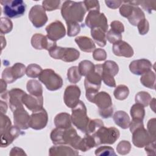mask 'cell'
Listing matches in <instances>:
<instances>
[{
	"mask_svg": "<svg viewBox=\"0 0 156 156\" xmlns=\"http://www.w3.org/2000/svg\"><path fill=\"white\" fill-rule=\"evenodd\" d=\"M144 149L147 155H155V141H151L146 146Z\"/></svg>",
	"mask_w": 156,
	"mask_h": 156,
	"instance_id": "54",
	"label": "cell"
},
{
	"mask_svg": "<svg viewBox=\"0 0 156 156\" xmlns=\"http://www.w3.org/2000/svg\"><path fill=\"white\" fill-rule=\"evenodd\" d=\"M83 2L87 11H99L100 10L99 2L98 1L85 0Z\"/></svg>",
	"mask_w": 156,
	"mask_h": 156,
	"instance_id": "48",
	"label": "cell"
},
{
	"mask_svg": "<svg viewBox=\"0 0 156 156\" xmlns=\"http://www.w3.org/2000/svg\"><path fill=\"white\" fill-rule=\"evenodd\" d=\"M79 154L77 150L72 147L60 144V146H52L49 150L50 156H63V155H73L76 156Z\"/></svg>",
	"mask_w": 156,
	"mask_h": 156,
	"instance_id": "25",
	"label": "cell"
},
{
	"mask_svg": "<svg viewBox=\"0 0 156 156\" xmlns=\"http://www.w3.org/2000/svg\"><path fill=\"white\" fill-rule=\"evenodd\" d=\"M99 109V113L103 118H108L112 116L113 113V104L111 96L105 91L98 92L93 101Z\"/></svg>",
	"mask_w": 156,
	"mask_h": 156,
	"instance_id": "6",
	"label": "cell"
},
{
	"mask_svg": "<svg viewBox=\"0 0 156 156\" xmlns=\"http://www.w3.org/2000/svg\"><path fill=\"white\" fill-rule=\"evenodd\" d=\"M10 156H15V155H26V154L24 151V150L18 147H13L10 152L9 154Z\"/></svg>",
	"mask_w": 156,
	"mask_h": 156,
	"instance_id": "56",
	"label": "cell"
},
{
	"mask_svg": "<svg viewBox=\"0 0 156 156\" xmlns=\"http://www.w3.org/2000/svg\"><path fill=\"white\" fill-rule=\"evenodd\" d=\"M138 32L140 35H144L146 34L149 29V24L148 21L145 18L141 20L137 24Z\"/></svg>",
	"mask_w": 156,
	"mask_h": 156,
	"instance_id": "50",
	"label": "cell"
},
{
	"mask_svg": "<svg viewBox=\"0 0 156 156\" xmlns=\"http://www.w3.org/2000/svg\"><path fill=\"white\" fill-rule=\"evenodd\" d=\"M132 143L137 147L141 148L146 146L151 141H156L154 140L144 126L135 129L132 132Z\"/></svg>",
	"mask_w": 156,
	"mask_h": 156,
	"instance_id": "14",
	"label": "cell"
},
{
	"mask_svg": "<svg viewBox=\"0 0 156 156\" xmlns=\"http://www.w3.org/2000/svg\"><path fill=\"white\" fill-rule=\"evenodd\" d=\"M85 23L86 26L91 29L100 27L105 32H107L108 28L106 16L103 13H101L99 11L89 12L86 16Z\"/></svg>",
	"mask_w": 156,
	"mask_h": 156,
	"instance_id": "11",
	"label": "cell"
},
{
	"mask_svg": "<svg viewBox=\"0 0 156 156\" xmlns=\"http://www.w3.org/2000/svg\"><path fill=\"white\" fill-rule=\"evenodd\" d=\"M71 118L72 123L82 132L86 133L90 119L87 115L86 106L82 101H79L78 104L72 108Z\"/></svg>",
	"mask_w": 156,
	"mask_h": 156,
	"instance_id": "4",
	"label": "cell"
},
{
	"mask_svg": "<svg viewBox=\"0 0 156 156\" xmlns=\"http://www.w3.org/2000/svg\"><path fill=\"white\" fill-rule=\"evenodd\" d=\"M13 29V23L12 21L5 17L1 18L0 32L1 34H6L12 31Z\"/></svg>",
	"mask_w": 156,
	"mask_h": 156,
	"instance_id": "40",
	"label": "cell"
},
{
	"mask_svg": "<svg viewBox=\"0 0 156 156\" xmlns=\"http://www.w3.org/2000/svg\"><path fill=\"white\" fill-rule=\"evenodd\" d=\"M50 137L52 143L55 145L68 144L77 151L82 139L73 127L68 129L56 127L51 131Z\"/></svg>",
	"mask_w": 156,
	"mask_h": 156,
	"instance_id": "1",
	"label": "cell"
},
{
	"mask_svg": "<svg viewBox=\"0 0 156 156\" xmlns=\"http://www.w3.org/2000/svg\"><path fill=\"white\" fill-rule=\"evenodd\" d=\"M131 150V144L126 140L121 141L116 146V151L120 155H126Z\"/></svg>",
	"mask_w": 156,
	"mask_h": 156,
	"instance_id": "41",
	"label": "cell"
},
{
	"mask_svg": "<svg viewBox=\"0 0 156 156\" xmlns=\"http://www.w3.org/2000/svg\"><path fill=\"white\" fill-rule=\"evenodd\" d=\"M22 102L29 110L34 112L43 108V96H36L26 93L22 98Z\"/></svg>",
	"mask_w": 156,
	"mask_h": 156,
	"instance_id": "22",
	"label": "cell"
},
{
	"mask_svg": "<svg viewBox=\"0 0 156 156\" xmlns=\"http://www.w3.org/2000/svg\"><path fill=\"white\" fill-rule=\"evenodd\" d=\"M14 125L21 130L29 127L30 116L24 107H19L13 111Z\"/></svg>",
	"mask_w": 156,
	"mask_h": 156,
	"instance_id": "18",
	"label": "cell"
},
{
	"mask_svg": "<svg viewBox=\"0 0 156 156\" xmlns=\"http://www.w3.org/2000/svg\"><path fill=\"white\" fill-rule=\"evenodd\" d=\"M29 18L33 26L37 28L43 27L48 21L46 10L42 5L37 4L33 6L29 12Z\"/></svg>",
	"mask_w": 156,
	"mask_h": 156,
	"instance_id": "13",
	"label": "cell"
},
{
	"mask_svg": "<svg viewBox=\"0 0 156 156\" xmlns=\"http://www.w3.org/2000/svg\"><path fill=\"white\" fill-rule=\"evenodd\" d=\"M78 68L80 75L86 76L94 69V65L90 60H84L79 63Z\"/></svg>",
	"mask_w": 156,
	"mask_h": 156,
	"instance_id": "35",
	"label": "cell"
},
{
	"mask_svg": "<svg viewBox=\"0 0 156 156\" xmlns=\"http://www.w3.org/2000/svg\"><path fill=\"white\" fill-rule=\"evenodd\" d=\"M113 94L116 99L120 101L124 100L129 94V88L125 85H119L115 89Z\"/></svg>",
	"mask_w": 156,
	"mask_h": 156,
	"instance_id": "36",
	"label": "cell"
},
{
	"mask_svg": "<svg viewBox=\"0 0 156 156\" xmlns=\"http://www.w3.org/2000/svg\"><path fill=\"white\" fill-rule=\"evenodd\" d=\"M80 90L79 87L75 85L68 86L65 90L63 99L65 105L71 108H74L79 102L80 96Z\"/></svg>",
	"mask_w": 156,
	"mask_h": 156,
	"instance_id": "16",
	"label": "cell"
},
{
	"mask_svg": "<svg viewBox=\"0 0 156 156\" xmlns=\"http://www.w3.org/2000/svg\"><path fill=\"white\" fill-rule=\"evenodd\" d=\"M43 69L40 66L35 63H32L27 66L26 74L30 78H37L39 77Z\"/></svg>",
	"mask_w": 156,
	"mask_h": 156,
	"instance_id": "39",
	"label": "cell"
},
{
	"mask_svg": "<svg viewBox=\"0 0 156 156\" xmlns=\"http://www.w3.org/2000/svg\"><path fill=\"white\" fill-rule=\"evenodd\" d=\"M106 39L111 43L115 44L122 39V34L112 29H110L106 33Z\"/></svg>",
	"mask_w": 156,
	"mask_h": 156,
	"instance_id": "46",
	"label": "cell"
},
{
	"mask_svg": "<svg viewBox=\"0 0 156 156\" xmlns=\"http://www.w3.org/2000/svg\"><path fill=\"white\" fill-rule=\"evenodd\" d=\"M32 46L38 50L46 49L49 51L53 46L57 45L55 41L51 40L47 35H43L41 34H35L31 38Z\"/></svg>",
	"mask_w": 156,
	"mask_h": 156,
	"instance_id": "19",
	"label": "cell"
},
{
	"mask_svg": "<svg viewBox=\"0 0 156 156\" xmlns=\"http://www.w3.org/2000/svg\"><path fill=\"white\" fill-rule=\"evenodd\" d=\"M3 13L9 18H19L23 16L26 9L24 2L22 0H1Z\"/></svg>",
	"mask_w": 156,
	"mask_h": 156,
	"instance_id": "7",
	"label": "cell"
},
{
	"mask_svg": "<svg viewBox=\"0 0 156 156\" xmlns=\"http://www.w3.org/2000/svg\"><path fill=\"white\" fill-rule=\"evenodd\" d=\"M113 54L119 57H125L127 58L132 57L134 52L132 46L127 42L121 40L115 44L112 47Z\"/></svg>",
	"mask_w": 156,
	"mask_h": 156,
	"instance_id": "24",
	"label": "cell"
},
{
	"mask_svg": "<svg viewBox=\"0 0 156 156\" xmlns=\"http://www.w3.org/2000/svg\"><path fill=\"white\" fill-rule=\"evenodd\" d=\"M93 57L96 61H103L107 58L106 51L101 48L95 49L93 52Z\"/></svg>",
	"mask_w": 156,
	"mask_h": 156,
	"instance_id": "51",
	"label": "cell"
},
{
	"mask_svg": "<svg viewBox=\"0 0 156 156\" xmlns=\"http://www.w3.org/2000/svg\"><path fill=\"white\" fill-rule=\"evenodd\" d=\"M26 88L30 94L36 96H43L42 85L37 80L31 79L28 80L26 84Z\"/></svg>",
	"mask_w": 156,
	"mask_h": 156,
	"instance_id": "31",
	"label": "cell"
},
{
	"mask_svg": "<svg viewBox=\"0 0 156 156\" xmlns=\"http://www.w3.org/2000/svg\"><path fill=\"white\" fill-rule=\"evenodd\" d=\"M155 118H152L149 120L147 124V132L154 140L155 138Z\"/></svg>",
	"mask_w": 156,
	"mask_h": 156,
	"instance_id": "52",
	"label": "cell"
},
{
	"mask_svg": "<svg viewBox=\"0 0 156 156\" xmlns=\"http://www.w3.org/2000/svg\"><path fill=\"white\" fill-rule=\"evenodd\" d=\"M39 80L43 83L49 91H55L62 88V78L51 69L43 70L38 77Z\"/></svg>",
	"mask_w": 156,
	"mask_h": 156,
	"instance_id": "9",
	"label": "cell"
},
{
	"mask_svg": "<svg viewBox=\"0 0 156 156\" xmlns=\"http://www.w3.org/2000/svg\"><path fill=\"white\" fill-rule=\"evenodd\" d=\"M0 108H1V113L5 114L7 110V105L5 102L2 101V100L0 101Z\"/></svg>",
	"mask_w": 156,
	"mask_h": 156,
	"instance_id": "58",
	"label": "cell"
},
{
	"mask_svg": "<svg viewBox=\"0 0 156 156\" xmlns=\"http://www.w3.org/2000/svg\"><path fill=\"white\" fill-rule=\"evenodd\" d=\"M86 12L83 2L82 1H66L61 7V14L66 22H82Z\"/></svg>",
	"mask_w": 156,
	"mask_h": 156,
	"instance_id": "3",
	"label": "cell"
},
{
	"mask_svg": "<svg viewBox=\"0 0 156 156\" xmlns=\"http://www.w3.org/2000/svg\"><path fill=\"white\" fill-rule=\"evenodd\" d=\"M22 132L20 130V129L15 125L12 126L8 130L1 133V147H7Z\"/></svg>",
	"mask_w": 156,
	"mask_h": 156,
	"instance_id": "23",
	"label": "cell"
},
{
	"mask_svg": "<svg viewBox=\"0 0 156 156\" xmlns=\"http://www.w3.org/2000/svg\"><path fill=\"white\" fill-rule=\"evenodd\" d=\"M111 29L122 34L124 32V26L123 24L119 21H113L110 23Z\"/></svg>",
	"mask_w": 156,
	"mask_h": 156,
	"instance_id": "53",
	"label": "cell"
},
{
	"mask_svg": "<svg viewBox=\"0 0 156 156\" xmlns=\"http://www.w3.org/2000/svg\"><path fill=\"white\" fill-rule=\"evenodd\" d=\"M93 136L96 141V146L102 144H112L119 138L120 133L118 129L114 127H106L102 126L97 129L93 133Z\"/></svg>",
	"mask_w": 156,
	"mask_h": 156,
	"instance_id": "5",
	"label": "cell"
},
{
	"mask_svg": "<svg viewBox=\"0 0 156 156\" xmlns=\"http://www.w3.org/2000/svg\"><path fill=\"white\" fill-rule=\"evenodd\" d=\"M47 37L52 41H55L63 38L66 34V29L63 23L56 20L50 23L46 27Z\"/></svg>",
	"mask_w": 156,
	"mask_h": 156,
	"instance_id": "17",
	"label": "cell"
},
{
	"mask_svg": "<svg viewBox=\"0 0 156 156\" xmlns=\"http://www.w3.org/2000/svg\"><path fill=\"white\" fill-rule=\"evenodd\" d=\"M60 1L57 0H45L42 2V6L46 11H52L55 10L60 7Z\"/></svg>",
	"mask_w": 156,
	"mask_h": 156,
	"instance_id": "45",
	"label": "cell"
},
{
	"mask_svg": "<svg viewBox=\"0 0 156 156\" xmlns=\"http://www.w3.org/2000/svg\"><path fill=\"white\" fill-rule=\"evenodd\" d=\"M152 67L151 62L146 58L135 60L130 62L129 69L132 73L138 76H141L143 74L151 70Z\"/></svg>",
	"mask_w": 156,
	"mask_h": 156,
	"instance_id": "20",
	"label": "cell"
},
{
	"mask_svg": "<svg viewBox=\"0 0 156 156\" xmlns=\"http://www.w3.org/2000/svg\"><path fill=\"white\" fill-rule=\"evenodd\" d=\"M26 68L21 63H16L12 66L5 68L2 73V79L7 83H12L26 74Z\"/></svg>",
	"mask_w": 156,
	"mask_h": 156,
	"instance_id": "12",
	"label": "cell"
},
{
	"mask_svg": "<svg viewBox=\"0 0 156 156\" xmlns=\"http://www.w3.org/2000/svg\"><path fill=\"white\" fill-rule=\"evenodd\" d=\"M102 71V64L94 65V69L85 76L84 80L85 96L87 100L91 102H93L94 96L101 88Z\"/></svg>",
	"mask_w": 156,
	"mask_h": 156,
	"instance_id": "2",
	"label": "cell"
},
{
	"mask_svg": "<svg viewBox=\"0 0 156 156\" xmlns=\"http://www.w3.org/2000/svg\"><path fill=\"white\" fill-rule=\"evenodd\" d=\"M54 122L57 128L68 129L72 127L71 115L68 113L62 112L57 114L54 118Z\"/></svg>",
	"mask_w": 156,
	"mask_h": 156,
	"instance_id": "27",
	"label": "cell"
},
{
	"mask_svg": "<svg viewBox=\"0 0 156 156\" xmlns=\"http://www.w3.org/2000/svg\"><path fill=\"white\" fill-rule=\"evenodd\" d=\"M140 82L144 87L155 90V74L152 70L141 75L140 77Z\"/></svg>",
	"mask_w": 156,
	"mask_h": 156,
	"instance_id": "33",
	"label": "cell"
},
{
	"mask_svg": "<svg viewBox=\"0 0 156 156\" xmlns=\"http://www.w3.org/2000/svg\"><path fill=\"white\" fill-rule=\"evenodd\" d=\"M75 42L80 50L85 52H91L96 49L94 42L86 36H79L75 38Z\"/></svg>",
	"mask_w": 156,
	"mask_h": 156,
	"instance_id": "26",
	"label": "cell"
},
{
	"mask_svg": "<svg viewBox=\"0 0 156 156\" xmlns=\"http://www.w3.org/2000/svg\"><path fill=\"white\" fill-rule=\"evenodd\" d=\"M96 146V141L93 135L89 133H85L84 137L81 139L79 143L78 150L82 152H86Z\"/></svg>",
	"mask_w": 156,
	"mask_h": 156,
	"instance_id": "30",
	"label": "cell"
},
{
	"mask_svg": "<svg viewBox=\"0 0 156 156\" xmlns=\"http://www.w3.org/2000/svg\"><path fill=\"white\" fill-rule=\"evenodd\" d=\"M102 80L104 83L108 87H115L116 82L114 76L119 71V67L117 63L112 60H107L102 64Z\"/></svg>",
	"mask_w": 156,
	"mask_h": 156,
	"instance_id": "10",
	"label": "cell"
},
{
	"mask_svg": "<svg viewBox=\"0 0 156 156\" xmlns=\"http://www.w3.org/2000/svg\"><path fill=\"white\" fill-rule=\"evenodd\" d=\"M26 93L21 89L15 88L8 91L7 98H9V107L13 112L15 109L24 107L22 102V98Z\"/></svg>",
	"mask_w": 156,
	"mask_h": 156,
	"instance_id": "21",
	"label": "cell"
},
{
	"mask_svg": "<svg viewBox=\"0 0 156 156\" xmlns=\"http://www.w3.org/2000/svg\"><path fill=\"white\" fill-rule=\"evenodd\" d=\"M80 75L78 66H74L70 67L67 71V78L69 82L72 83H76L81 79Z\"/></svg>",
	"mask_w": 156,
	"mask_h": 156,
	"instance_id": "37",
	"label": "cell"
},
{
	"mask_svg": "<svg viewBox=\"0 0 156 156\" xmlns=\"http://www.w3.org/2000/svg\"><path fill=\"white\" fill-rule=\"evenodd\" d=\"M48 121V115L46 110L43 108L37 111L32 112L30 116L29 127L34 130H41L44 128Z\"/></svg>",
	"mask_w": 156,
	"mask_h": 156,
	"instance_id": "15",
	"label": "cell"
},
{
	"mask_svg": "<svg viewBox=\"0 0 156 156\" xmlns=\"http://www.w3.org/2000/svg\"><path fill=\"white\" fill-rule=\"evenodd\" d=\"M144 18H145V15L143 10L138 6L133 5L132 11L127 18L129 22L132 25L136 26L138 23Z\"/></svg>",
	"mask_w": 156,
	"mask_h": 156,
	"instance_id": "32",
	"label": "cell"
},
{
	"mask_svg": "<svg viewBox=\"0 0 156 156\" xmlns=\"http://www.w3.org/2000/svg\"><path fill=\"white\" fill-rule=\"evenodd\" d=\"M96 155H116L114 149L110 146H102L98 147L95 150Z\"/></svg>",
	"mask_w": 156,
	"mask_h": 156,
	"instance_id": "44",
	"label": "cell"
},
{
	"mask_svg": "<svg viewBox=\"0 0 156 156\" xmlns=\"http://www.w3.org/2000/svg\"><path fill=\"white\" fill-rule=\"evenodd\" d=\"M113 119L117 126L123 129H126L129 127L130 117L124 111H116L113 116Z\"/></svg>",
	"mask_w": 156,
	"mask_h": 156,
	"instance_id": "28",
	"label": "cell"
},
{
	"mask_svg": "<svg viewBox=\"0 0 156 156\" xmlns=\"http://www.w3.org/2000/svg\"><path fill=\"white\" fill-rule=\"evenodd\" d=\"M67 26V35L69 37H74L80 31V26L76 22H66Z\"/></svg>",
	"mask_w": 156,
	"mask_h": 156,
	"instance_id": "42",
	"label": "cell"
},
{
	"mask_svg": "<svg viewBox=\"0 0 156 156\" xmlns=\"http://www.w3.org/2000/svg\"><path fill=\"white\" fill-rule=\"evenodd\" d=\"M105 3L106 5L112 9H116L120 7V5L122 4V1H118V0H112V1H105Z\"/></svg>",
	"mask_w": 156,
	"mask_h": 156,
	"instance_id": "55",
	"label": "cell"
},
{
	"mask_svg": "<svg viewBox=\"0 0 156 156\" xmlns=\"http://www.w3.org/2000/svg\"><path fill=\"white\" fill-rule=\"evenodd\" d=\"M130 113L132 119L143 121L145 116L144 107L140 104L136 103L132 106L130 110Z\"/></svg>",
	"mask_w": 156,
	"mask_h": 156,
	"instance_id": "34",
	"label": "cell"
},
{
	"mask_svg": "<svg viewBox=\"0 0 156 156\" xmlns=\"http://www.w3.org/2000/svg\"><path fill=\"white\" fill-rule=\"evenodd\" d=\"M106 33L100 27H94L91 29V35L94 41L101 47L106 45Z\"/></svg>",
	"mask_w": 156,
	"mask_h": 156,
	"instance_id": "29",
	"label": "cell"
},
{
	"mask_svg": "<svg viewBox=\"0 0 156 156\" xmlns=\"http://www.w3.org/2000/svg\"><path fill=\"white\" fill-rule=\"evenodd\" d=\"M104 126L103 121L100 119H90L88 125L86 133H93L97 129Z\"/></svg>",
	"mask_w": 156,
	"mask_h": 156,
	"instance_id": "43",
	"label": "cell"
},
{
	"mask_svg": "<svg viewBox=\"0 0 156 156\" xmlns=\"http://www.w3.org/2000/svg\"><path fill=\"white\" fill-rule=\"evenodd\" d=\"M12 126V122L10 118L5 114L1 113L0 132L2 133L8 130Z\"/></svg>",
	"mask_w": 156,
	"mask_h": 156,
	"instance_id": "47",
	"label": "cell"
},
{
	"mask_svg": "<svg viewBox=\"0 0 156 156\" xmlns=\"http://www.w3.org/2000/svg\"><path fill=\"white\" fill-rule=\"evenodd\" d=\"M7 89V82H5L2 79H1V95L4 94L6 93Z\"/></svg>",
	"mask_w": 156,
	"mask_h": 156,
	"instance_id": "57",
	"label": "cell"
},
{
	"mask_svg": "<svg viewBox=\"0 0 156 156\" xmlns=\"http://www.w3.org/2000/svg\"><path fill=\"white\" fill-rule=\"evenodd\" d=\"M152 97L150 94L146 91H140L136 95L135 101L136 103L140 104L144 107H147L149 105Z\"/></svg>",
	"mask_w": 156,
	"mask_h": 156,
	"instance_id": "38",
	"label": "cell"
},
{
	"mask_svg": "<svg viewBox=\"0 0 156 156\" xmlns=\"http://www.w3.org/2000/svg\"><path fill=\"white\" fill-rule=\"evenodd\" d=\"M49 55L54 59H60L65 62H73L77 60L79 56L80 52L78 50L73 48H63L53 46L49 51Z\"/></svg>",
	"mask_w": 156,
	"mask_h": 156,
	"instance_id": "8",
	"label": "cell"
},
{
	"mask_svg": "<svg viewBox=\"0 0 156 156\" xmlns=\"http://www.w3.org/2000/svg\"><path fill=\"white\" fill-rule=\"evenodd\" d=\"M138 4L149 13H151L152 10H155V1H138Z\"/></svg>",
	"mask_w": 156,
	"mask_h": 156,
	"instance_id": "49",
	"label": "cell"
},
{
	"mask_svg": "<svg viewBox=\"0 0 156 156\" xmlns=\"http://www.w3.org/2000/svg\"><path fill=\"white\" fill-rule=\"evenodd\" d=\"M150 106H151V108L155 112V99L153 98L151 99V101H150Z\"/></svg>",
	"mask_w": 156,
	"mask_h": 156,
	"instance_id": "59",
	"label": "cell"
}]
</instances>
